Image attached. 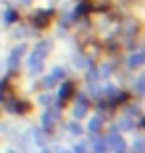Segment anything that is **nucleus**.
<instances>
[{"instance_id": "1", "label": "nucleus", "mask_w": 145, "mask_h": 153, "mask_svg": "<svg viewBox=\"0 0 145 153\" xmlns=\"http://www.w3.org/2000/svg\"><path fill=\"white\" fill-rule=\"evenodd\" d=\"M50 52H52L50 40H42V42H38V44L34 46V50L30 52V56H28V62H26L30 76H38L44 72V62H46V58H48Z\"/></svg>"}, {"instance_id": "2", "label": "nucleus", "mask_w": 145, "mask_h": 153, "mask_svg": "<svg viewBox=\"0 0 145 153\" xmlns=\"http://www.w3.org/2000/svg\"><path fill=\"white\" fill-rule=\"evenodd\" d=\"M26 52H28V44H26V42H18L10 50V54L6 58V68H8L10 74H14V72L20 70V62H22V58H24Z\"/></svg>"}, {"instance_id": "3", "label": "nucleus", "mask_w": 145, "mask_h": 153, "mask_svg": "<svg viewBox=\"0 0 145 153\" xmlns=\"http://www.w3.org/2000/svg\"><path fill=\"white\" fill-rule=\"evenodd\" d=\"M106 141H107V149H112L113 153H125L127 151V143H125V139L121 137V131H117L113 125L109 127V131H107Z\"/></svg>"}, {"instance_id": "4", "label": "nucleus", "mask_w": 145, "mask_h": 153, "mask_svg": "<svg viewBox=\"0 0 145 153\" xmlns=\"http://www.w3.org/2000/svg\"><path fill=\"white\" fill-rule=\"evenodd\" d=\"M88 109H89L88 96L78 94V96H76V103H74V108H72V115L80 121V119H84L86 115H88Z\"/></svg>"}, {"instance_id": "5", "label": "nucleus", "mask_w": 145, "mask_h": 153, "mask_svg": "<svg viewBox=\"0 0 145 153\" xmlns=\"http://www.w3.org/2000/svg\"><path fill=\"white\" fill-rule=\"evenodd\" d=\"M52 16H54V12H52V10H38V12H36V14L32 16L34 28L46 30V28H48V26L52 24Z\"/></svg>"}, {"instance_id": "6", "label": "nucleus", "mask_w": 145, "mask_h": 153, "mask_svg": "<svg viewBox=\"0 0 145 153\" xmlns=\"http://www.w3.org/2000/svg\"><path fill=\"white\" fill-rule=\"evenodd\" d=\"M76 94V85H74L72 79H62V85H60V91H58V103H64L66 100Z\"/></svg>"}, {"instance_id": "7", "label": "nucleus", "mask_w": 145, "mask_h": 153, "mask_svg": "<svg viewBox=\"0 0 145 153\" xmlns=\"http://www.w3.org/2000/svg\"><path fill=\"white\" fill-rule=\"evenodd\" d=\"M6 109L10 111V114H26V111H30V103L28 102H24V100H10V102H6Z\"/></svg>"}, {"instance_id": "8", "label": "nucleus", "mask_w": 145, "mask_h": 153, "mask_svg": "<svg viewBox=\"0 0 145 153\" xmlns=\"http://www.w3.org/2000/svg\"><path fill=\"white\" fill-rule=\"evenodd\" d=\"M143 62H145L143 50H137V52H131V54L127 56V60H125V66H127V68L133 72V70H139L141 66H143Z\"/></svg>"}, {"instance_id": "9", "label": "nucleus", "mask_w": 145, "mask_h": 153, "mask_svg": "<svg viewBox=\"0 0 145 153\" xmlns=\"http://www.w3.org/2000/svg\"><path fill=\"white\" fill-rule=\"evenodd\" d=\"M113 127H115L117 131H133V129H135V119L123 114L121 117L117 119V123L113 125Z\"/></svg>"}, {"instance_id": "10", "label": "nucleus", "mask_w": 145, "mask_h": 153, "mask_svg": "<svg viewBox=\"0 0 145 153\" xmlns=\"http://www.w3.org/2000/svg\"><path fill=\"white\" fill-rule=\"evenodd\" d=\"M101 127H103V117H101L100 114L94 115V117H89L88 125H86V129H88V133H91V135H97L101 131Z\"/></svg>"}, {"instance_id": "11", "label": "nucleus", "mask_w": 145, "mask_h": 153, "mask_svg": "<svg viewBox=\"0 0 145 153\" xmlns=\"http://www.w3.org/2000/svg\"><path fill=\"white\" fill-rule=\"evenodd\" d=\"M89 147H91L94 153H107L109 151V149H107L106 137H97V135H94L91 139H89Z\"/></svg>"}, {"instance_id": "12", "label": "nucleus", "mask_w": 145, "mask_h": 153, "mask_svg": "<svg viewBox=\"0 0 145 153\" xmlns=\"http://www.w3.org/2000/svg\"><path fill=\"white\" fill-rule=\"evenodd\" d=\"M30 133H32V143H34V145L46 147V131L42 129V127H32Z\"/></svg>"}, {"instance_id": "13", "label": "nucleus", "mask_w": 145, "mask_h": 153, "mask_svg": "<svg viewBox=\"0 0 145 153\" xmlns=\"http://www.w3.org/2000/svg\"><path fill=\"white\" fill-rule=\"evenodd\" d=\"M66 129H68V133H70V135H74V137L84 135V127L78 123V119H76V121H70V123L66 125Z\"/></svg>"}, {"instance_id": "14", "label": "nucleus", "mask_w": 145, "mask_h": 153, "mask_svg": "<svg viewBox=\"0 0 145 153\" xmlns=\"http://www.w3.org/2000/svg\"><path fill=\"white\" fill-rule=\"evenodd\" d=\"M20 18V14H18V10H14V8H6L4 14H2V20H4V24H14Z\"/></svg>"}, {"instance_id": "15", "label": "nucleus", "mask_w": 145, "mask_h": 153, "mask_svg": "<svg viewBox=\"0 0 145 153\" xmlns=\"http://www.w3.org/2000/svg\"><path fill=\"white\" fill-rule=\"evenodd\" d=\"M133 91H135V96H143V76H137V78L133 79Z\"/></svg>"}, {"instance_id": "16", "label": "nucleus", "mask_w": 145, "mask_h": 153, "mask_svg": "<svg viewBox=\"0 0 145 153\" xmlns=\"http://www.w3.org/2000/svg\"><path fill=\"white\" fill-rule=\"evenodd\" d=\"M48 74H52V76H54V78L58 79V82H62V79L66 78V70L62 68V66H54V68H52L50 72H48Z\"/></svg>"}, {"instance_id": "17", "label": "nucleus", "mask_w": 145, "mask_h": 153, "mask_svg": "<svg viewBox=\"0 0 145 153\" xmlns=\"http://www.w3.org/2000/svg\"><path fill=\"white\" fill-rule=\"evenodd\" d=\"M131 153H145L143 151V137H135L133 143H131Z\"/></svg>"}, {"instance_id": "18", "label": "nucleus", "mask_w": 145, "mask_h": 153, "mask_svg": "<svg viewBox=\"0 0 145 153\" xmlns=\"http://www.w3.org/2000/svg\"><path fill=\"white\" fill-rule=\"evenodd\" d=\"M38 103H42L44 108H50V105H52V91H46V94H42V96L38 97Z\"/></svg>"}, {"instance_id": "19", "label": "nucleus", "mask_w": 145, "mask_h": 153, "mask_svg": "<svg viewBox=\"0 0 145 153\" xmlns=\"http://www.w3.org/2000/svg\"><path fill=\"white\" fill-rule=\"evenodd\" d=\"M16 4L18 6H30V4H32V0H16Z\"/></svg>"}, {"instance_id": "20", "label": "nucleus", "mask_w": 145, "mask_h": 153, "mask_svg": "<svg viewBox=\"0 0 145 153\" xmlns=\"http://www.w3.org/2000/svg\"><path fill=\"white\" fill-rule=\"evenodd\" d=\"M40 153H52V151H50V149H46V147H42V151H40Z\"/></svg>"}, {"instance_id": "21", "label": "nucleus", "mask_w": 145, "mask_h": 153, "mask_svg": "<svg viewBox=\"0 0 145 153\" xmlns=\"http://www.w3.org/2000/svg\"><path fill=\"white\" fill-rule=\"evenodd\" d=\"M60 153H70V151H68V149H60Z\"/></svg>"}, {"instance_id": "22", "label": "nucleus", "mask_w": 145, "mask_h": 153, "mask_svg": "<svg viewBox=\"0 0 145 153\" xmlns=\"http://www.w3.org/2000/svg\"><path fill=\"white\" fill-rule=\"evenodd\" d=\"M6 153H18V151H14V149H8V151H6Z\"/></svg>"}]
</instances>
